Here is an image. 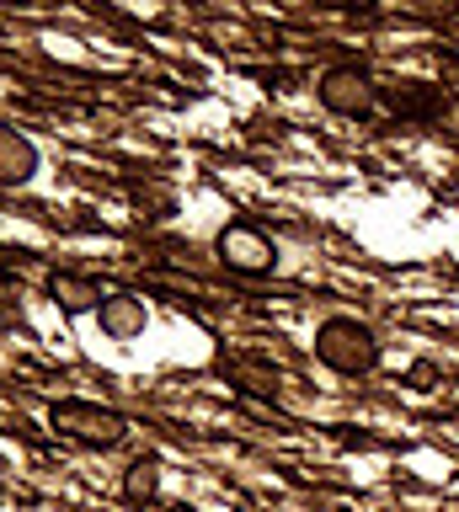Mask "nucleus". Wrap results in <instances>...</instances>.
<instances>
[{
	"label": "nucleus",
	"instance_id": "4",
	"mask_svg": "<svg viewBox=\"0 0 459 512\" xmlns=\"http://www.w3.org/2000/svg\"><path fill=\"white\" fill-rule=\"evenodd\" d=\"M321 102L331 112H342V118H363L374 107V80L363 70H331L321 80Z\"/></svg>",
	"mask_w": 459,
	"mask_h": 512
},
{
	"label": "nucleus",
	"instance_id": "7",
	"mask_svg": "<svg viewBox=\"0 0 459 512\" xmlns=\"http://www.w3.org/2000/svg\"><path fill=\"white\" fill-rule=\"evenodd\" d=\"M54 299H59V310H70V315L102 310V288L91 278H81V272H54Z\"/></svg>",
	"mask_w": 459,
	"mask_h": 512
},
{
	"label": "nucleus",
	"instance_id": "5",
	"mask_svg": "<svg viewBox=\"0 0 459 512\" xmlns=\"http://www.w3.org/2000/svg\"><path fill=\"white\" fill-rule=\"evenodd\" d=\"M97 320H102V331L113 336V342H134L139 331H145V299H134V294H107L102 299V310H97Z\"/></svg>",
	"mask_w": 459,
	"mask_h": 512
},
{
	"label": "nucleus",
	"instance_id": "8",
	"mask_svg": "<svg viewBox=\"0 0 459 512\" xmlns=\"http://www.w3.org/2000/svg\"><path fill=\"white\" fill-rule=\"evenodd\" d=\"M123 496H129V502H150L155 496V464H134V470L123 475Z\"/></svg>",
	"mask_w": 459,
	"mask_h": 512
},
{
	"label": "nucleus",
	"instance_id": "6",
	"mask_svg": "<svg viewBox=\"0 0 459 512\" xmlns=\"http://www.w3.org/2000/svg\"><path fill=\"white\" fill-rule=\"evenodd\" d=\"M33 171H38V150H33V139H22L17 128L0 123V187H22Z\"/></svg>",
	"mask_w": 459,
	"mask_h": 512
},
{
	"label": "nucleus",
	"instance_id": "3",
	"mask_svg": "<svg viewBox=\"0 0 459 512\" xmlns=\"http://www.w3.org/2000/svg\"><path fill=\"white\" fill-rule=\"evenodd\" d=\"M219 262L235 267V272H267L273 267V240L262 230H251V224H230V230L219 235Z\"/></svg>",
	"mask_w": 459,
	"mask_h": 512
},
{
	"label": "nucleus",
	"instance_id": "1",
	"mask_svg": "<svg viewBox=\"0 0 459 512\" xmlns=\"http://www.w3.org/2000/svg\"><path fill=\"white\" fill-rule=\"evenodd\" d=\"M315 358H321L326 368H337V374H369V368L379 363V342L369 326H358V320H326L321 331H315Z\"/></svg>",
	"mask_w": 459,
	"mask_h": 512
},
{
	"label": "nucleus",
	"instance_id": "2",
	"mask_svg": "<svg viewBox=\"0 0 459 512\" xmlns=\"http://www.w3.org/2000/svg\"><path fill=\"white\" fill-rule=\"evenodd\" d=\"M54 427L70 432V438H81V443H91V448H113L123 432H129L118 411L91 406V400H59V406H54Z\"/></svg>",
	"mask_w": 459,
	"mask_h": 512
}]
</instances>
